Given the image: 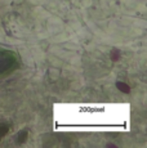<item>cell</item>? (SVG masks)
I'll use <instances>...</instances> for the list:
<instances>
[{
    "label": "cell",
    "mask_w": 147,
    "mask_h": 148,
    "mask_svg": "<svg viewBox=\"0 0 147 148\" xmlns=\"http://www.w3.org/2000/svg\"><path fill=\"white\" fill-rule=\"evenodd\" d=\"M18 67L17 56L10 50L0 49V76L8 75Z\"/></svg>",
    "instance_id": "cell-1"
}]
</instances>
